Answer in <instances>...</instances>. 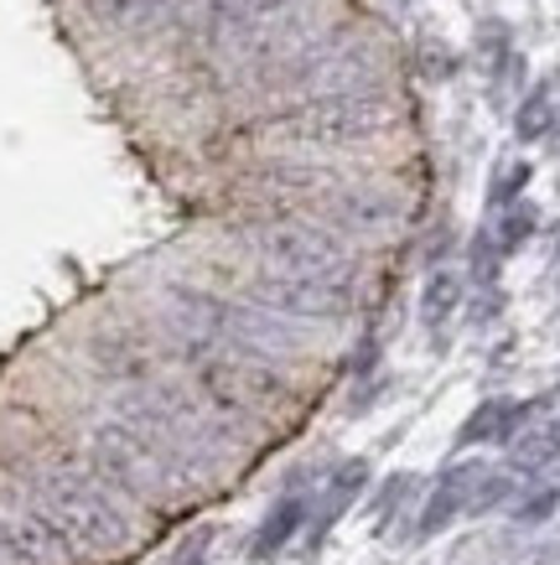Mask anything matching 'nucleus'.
I'll return each mask as SVG.
<instances>
[{
  "instance_id": "nucleus-1",
  "label": "nucleus",
  "mask_w": 560,
  "mask_h": 565,
  "mask_svg": "<svg viewBox=\"0 0 560 565\" xmlns=\"http://www.w3.org/2000/svg\"><path fill=\"white\" fill-rule=\"evenodd\" d=\"M477 482H483V467L477 462H467V467H452L446 472V482L436 488V498L425 503V524H421V534H436V530H446L452 519H462V509H473V498H477Z\"/></svg>"
},
{
  "instance_id": "nucleus-2",
  "label": "nucleus",
  "mask_w": 560,
  "mask_h": 565,
  "mask_svg": "<svg viewBox=\"0 0 560 565\" xmlns=\"http://www.w3.org/2000/svg\"><path fill=\"white\" fill-rule=\"evenodd\" d=\"M529 420V405L519 399H488V405H477L467 415V426H462V441H514Z\"/></svg>"
},
{
  "instance_id": "nucleus-3",
  "label": "nucleus",
  "mask_w": 560,
  "mask_h": 565,
  "mask_svg": "<svg viewBox=\"0 0 560 565\" xmlns=\"http://www.w3.org/2000/svg\"><path fill=\"white\" fill-rule=\"evenodd\" d=\"M556 120H560L556 88H550V84H535L525 94V104H519V115H514V136H519V140H545L550 130H556Z\"/></svg>"
},
{
  "instance_id": "nucleus-4",
  "label": "nucleus",
  "mask_w": 560,
  "mask_h": 565,
  "mask_svg": "<svg viewBox=\"0 0 560 565\" xmlns=\"http://www.w3.org/2000/svg\"><path fill=\"white\" fill-rule=\"evenodd\" d=\"M462 307V275L452 270H436L431 280H425V291H421V322L431 327V332H442L446 317Z\"/></svg>"
},
{
  "instance_id": "nucleus-5",
  "label": "nucleus",
  "mask_w": 560,
  "mask_h": 565,
  "mask_svg": "<svg viewBox=\"0 0 560 565\" xmlns=\"http://www.w3.org/2000/svg\"><path fill=\"white\" fill-rule=\"evenodd\" d=\"M540 228V213H535V203H509V207H498V223H493V239H498V249L504 255H514V249H525L529 234Z\"/></svg>"
},
{
  "instance_id": "nucleus-6",
  "label": "nucleus",
  "mask_w": 560,
  "mask_h": 565,
  "mask_svg": "<svg viewBox=\"0 0 560 565\" xmlns=\"http://www.w3.org/2000/svg\"><path fill=\"white\" fill-rule=\"evenodd\" d=\"M525 441H514V467H545V462H560V420L550 426H535V430H519Z\"/></svg>"
},
{
  "instance_id": "nucleus-7",
  "label": "nucleus",
  "mask_w": 560,
  "mask_h": 565,
  "mask_svg": "<svg viewBox=\"0 0 560 565\" xmlns=\"http://www.w3.org/2000/svg\"><path fill=\"white\" fill-rule=\"evenodd\" d=\"M529 177H535L529 161H504V167L493 172V182H488V207L493 213H498V207H509V203H519V192L529 188Z\"/></svg>"
},
{
  "instance_id": "nucleus-8",
  "label": "nucleus",
  "mask_w": 560,
  "mask_h": 565,
  "mask_svg": "<svg viewBox=\"0 0 560 565\" xmlns=\"http://www.w3.org/2000/svg\"><path fill=\"white\" fill-rule=\"evenodd\" d=\"M504 249H498V239H493V228H477L473 244H467V270H473V280H483V286H493L498 280V270H504Z\"/></svg>"
},
{
  "instance_id": "nucleus-9",
  "label": "nucleus",
  "mask_w": 560,
  "mask_h": 565,
  "mask_svg": "<svg viewBox=\"0 0 560 565\" xmlns=\"http://www.w3.org/2000/svg\"><path fill=\"white\" fill-rule=\"evenodd\" d=\"M556 514V493L545 488V493H535V498H525V509H519V519L525 524H540V519H550Z\"/></svg>"
},
{
  "instance_id": "nucleus-10",
  "label": "nucleus",
  "mask_w": 560,
  "mask_h": 565,
  "mask_svg": "<svg viewBox=\"0 0 560 565\" xmlns=\"http://www.w3.org/2000/svg\"><path fill=\"white\" fill-rule=\"evenodd\" d=\"M556 394H560V390H556Z\"/></svg>"
}]
</instances>
